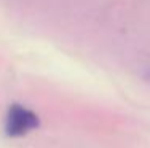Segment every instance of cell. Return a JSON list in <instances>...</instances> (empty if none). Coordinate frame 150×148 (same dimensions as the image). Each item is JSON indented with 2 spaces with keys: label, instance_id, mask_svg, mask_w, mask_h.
Segmentation results:
<instances>
[{
  "label": "cell",
  "instance_id": "cell-1",
  "mask_svg": "<svg viewBox=\"0 0 150 148\" xmlns=\"http://www.w3.org/2000/svg\"><path fill=\"white\" fill-rule=\"evenodd\" d=\"M40 126V118L35 112L21 104L10 105L5 118V132L11 139L27 135L30 131Z\"/></svg>",
  "mask_w": 150,
  "mask_h": 148
},
{
  "label": "cell",
  "instance_id": "cell-2",
  "mask_svg": "<svg viewBox=\"0 0 150 148\" xmlns=\"http://www.w3.org/2000/svg\"><path fill=\"white\" fill-rule=\"evenodd\" d=\"M145 78H147V80H149V81H150V72L147 73V75H145Z\"/></svg>",
  "mask_w": 150,
  "mask_h": 148
}]
</instances>
